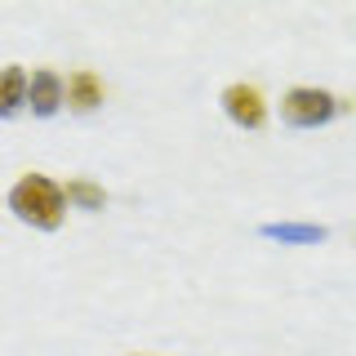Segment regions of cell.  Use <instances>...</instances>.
<instances>
[{
	"label": "cell",
	"instance_id": "2",
	"mask_svg": "<svg viewBox=\"0 0 356 356\" xmlns=\"http://www.w3.org/2000/svg\"><path fill=\"white\" fill-rule=\"evenodd\" d=\"M281 116H285V125H294V129H316V125H325V120L339 116V103H334V94H325V89H289L285 94V103H281Z\"/></svg>",
	"mask_w": 356,
	"mask_h": 356
},
{
	"label": "cell",
	"instance_id": "7",
	"mask_svg": "<svg viewBox=\"0 0 356 356\" xmlns=\"http://www.w3.org/2000/svg\"><path fill=\"white\" fill-rule=\"evenodd\" d=\"M263 236L285 241V245H321L325 241V227H316V222H267Z\"/></svg>",
	"mask_w": 356,
	"mask_h": 356
},
{
	"label": "cell",
	"instance_id": "9",
	"mask_svg": "<svg viewBox=\"0 0 356 356\" xmlns=\"http://www.w3.org/2000/svg\"><path fill=\"white\" fill-rule=\"evenodd\" d=\"M134 356H138V352H134Z\"/></svg>",
	"mask_w": 356,
	"mask_h": 356
},
{
	"label": "cell",
	"instance_id": "8",
	"mask_svg": "<svg viewBox=\"0 0 356 356\" xmlns=\"http://www.w3.org/2000/svg\"><path fill=\"white\" fill-rule=\"evenodd\" d=\"M67 205H81V209H103L107 205V192L98 183H89V178H72V183L63 187Z\"/></svg>",
	"mask_w": 356,
	"mask_h": 356
},
{
	"label": "cell",
	"instance_id": "1",
	"mask_svg": "<svg viewBox=\"0 0 356 356\" xmlns=\"http://www.w3.org/2000/svg\"><path fill=\"white\" fill-rule=\"evenodd\" d=\"M9 209H14L18 222H27V227L54 232V227H63V218H67V196L54 178L22 174L18 183L9 187Z\"/></svg>",
	"mask_w": 356,
	"mask_h": 356
},
{
	"label": "cell",
	"instance_id": "3",
	"mask_svg": "<svg viewBox=\"0 0 356 356\" xmlns=\"http://www.w3.org/2000/svg\"><path fill=\"white\" fill-rule=\"evenodd\" d=\"M222 111H227V120L232 125H241V129H263L267 125V103H263V94L254 85H227L222 89Z\"/></svg>",
	"mask_w": 356,
	"mask_h": 356
},
{
	"label": "cell",
	"instance_id": "4",
	"mask_svg": "<svg viewBox=\"0 0 356 356\" xmlns=\"http://www.w3.org/2000/svg\"><path fill=\"white\" fill-rule=\"evenodd\" d=\"M27 107L36 111V116H54V111L63 107V76L54 72V67H36V72L27 76Z\"/></svg>",
	"mask_w": 356,
	"mask_h": 356
},
{
	"label": "cell",
	"instance_id": "6",
	"mask_svg": "<svg viewBox=\"0 0 356 356\" xmlns=\"http://www.w3.org/2000/svg\"><path fill=\"white\" fill-rule=\"evenodd\" d=\"M63 103H72L76 111H94L103 103V85H98L94 72H76L72 85H63Z\"/></svg>",
	"mask_w": 356,
	"mask_h": 356
},
{
	"label": "cell",
	"instance_id": "5",
	"mask_svg": "<svg viewBox=\"0 0 356 356\" xmlns=\"http://www.w3.org/2000/svg\"><path fill=\"white\" fill-rule=\"evenodd\" d=\"M27 107V72L22 67H0V120L18 116Z\"/></svg>",
	"mask_w": 356,
	"mask_h": 356
}]
</instances>
